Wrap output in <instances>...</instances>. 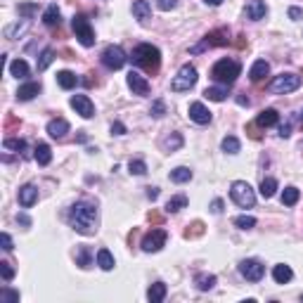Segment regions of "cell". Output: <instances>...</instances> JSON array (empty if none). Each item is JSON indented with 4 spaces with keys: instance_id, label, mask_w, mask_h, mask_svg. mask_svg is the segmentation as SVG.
<instances>
[{
    "instance_id": "54",
    "label": "cell",
    "mask_w": 303,
    "mask_h": 303,
    "mask_svg": "<svg viewBox=\"0 0 303 303\" xmlns=\"http://www.w3.org/2000/svg\"><path fill=\"white\" fill-rule=\"evenodd\" d=\"M206 5H211V7H218V5H223V0H204Z\"/></svg>"
},
{
    "instance_id": "2",
    "label": "cell",
    "mask_w": 303,
    "mask_h": 303,
    "mask_svg": "<svg viewBox=\"0 0 303 303\" xmlns=\"http://www.w3.org/2000/svg\"><path fill=\"white\" fill-rule=\"evenodd\" d=\"M133 64L140 69H145V71H149V74H154V71H159L161 67V52L159 48H154V45L149 43H140L135 50H133Z\"/></svg>"
},
{
    "instance_id": "33",
    "label": "cell",
    "mask_w": 303,
    "mask_h": 303,
    "mask_svg": "<svg viewBox=\"0 0 303 303\" xmlns=\"http://www.w3.org/2000/svg\"><path fill=\"white\" fill-rule=\"evenodd\" d=\"M185 206H187V197H185V194H175V197L168 199L166 211H168V213H178V211L185 209Z\"/></svg>"
},
{
    "instance_id": "23",
    "label": "cell",
    "mask_w": 303,
    "mask_h": 303,
    "mask_svg": "<svg viewBox=\"0 0 303 303\" xmlns=\"http://www.w3.org/2000/svg\"><path fill=\"white\" fill-rule=\"evenodd\" d=\"M166 285L164 282H154V285L147 289V298H149V303H161L164 298H166Z\"/></svg>"
},
{
    "instance_id": "28",
    "label": "cell",
    "mask_w": 303,
    "mask_h": 303,
    "mask_svg": "<svg viewBox=\"0 0 303 303\" xmlns=\"http://www.w3.org/2000/svg\"><path fill=\"white\" fill-rule=\"evenodd\" d=\"M62 14H59V7L52 3V5H48V10L43 12V24H48V26H55V24H59L62 22Z\"/></svg>"
},
{
    "instance_id": "51",
    "label": "cell",
    "mask_w": 303,
    "mask_h": 303,
    "mask_svg": "<svg viewBox=\"0 0 303 303\" xmlns=\"http://www.w3.org/2000/svg\"><path fill=\"white\" fill-rule=\"evenodd\" d=\"M291 135V126L289 124H282L279 126V137H289Z\"/></svg>"
},
{
    "instance_id": "14",
    "label": "cell",
    "mask_w": 303,
    "mask_h": 303,
    "mask_svg": "<svg viewBox=\"0 0 303 303\" xmlns=\"http://www.w3.org/2000/svg\"><path fill=\"white\" fill-rule=\"evenodd\" d=\"M190 118L199 126H206V124H211V112L201 105V102H192L190 105Z\"/></svg>"
},
{
    "instance_id": "42",
    "label": "cell",
    "mask_w": 303,
    "mask_h": 303,
    "mask_svg": "<svg viewBox=\"0 0 303 303\" xmlns=\"http://www.w3.org/2000/svg\"><path fill=\"white\" fill-rule=\"evenodd\" d=\"M235 225L239 230H251L256 225V218L254 216H237L235 218Z\"/></svg>"
},
{
    "instance_id": "13",
    "label": "cell",
    "mask_w": 303,
    "mask_h": 303,
    "mask_svg": "<svg viewBox=\"0 0 303 303\" xmlns=\"http://www.w3.org/2000/svg\"><path fill=\"white\" fill-rule=\"evenodd\" d=\"M126 80H128V88L135 95H147L149 93V80L145 78V76H140L137 71H130Z\"/></svg>"
},
{
    "instance_id": "40",
    "label": "cell",
    "mask_w": 303,
    "mask_h": 303,
    "mask_svg": "<svg viewBox=\"0 0 303 303\" xmlns=\"http://www.w3.org/2000/svg\"><path fill=\"white\" fill-rule=\"evenodd\" d=\"M0 301L3 303H19V291L3 287V289H0Z\"/></svg>"
},
{
    "instance_id": "32",
    "label": "cell",
    "mask_w": 303,
    "mask_h": 303,
    "mask_svg": "<svg viewBox=\"0 0 303 303\" xmlns=\"http://www.w3.org/2000/svg\"><path fill=\"white\" fill-rule=\"evenodd\" d=\"M10 74H12L14 78H26V76H29V64H26L24 59H14V62L10 64Z\"/></svg>"
},
{
    "instance_id": "26",
    "label": "cell",
    "mask_w": 303,
    "mask_h": 303,
    "mask_svg": "<svg viewBox=\"0 0 303 303\" xmlns=\"http://www.w3.org/2000/svg\"><path fill=\"white\" fill-rule=\"evenodd\" d=\"M194 285H197L199 291H209L216 287V275H206V272H199L194 277Z\"/></svg>"
},
{
    "instance_id": "8",
    "label": "cell",
    "mask_w": 303,
    "mask_h": 303,
    "mask_svg": "<svg viewBox=\"0 0 303 303\" xmlns=\"http://www.w3.org/2000/svg\"><path fill=\"white\" fill-rule=\"evenodd\" d=\"M230 43V33L228 29H218V31H211L204 36V41L199 45H194V48L190 50L192 55H199V52H204L206 48H218V45H228Z\"/></svg>"
},
{
    "instance_id": "19",
    "label": "cell",
    "mask_w": 303,
    "mask_h": 303,
    "mask_svg": "<svg viewBox=\"0 0 303 303\" xmlns=\"http://www.w3.org/2000/svg\"><path fill=\"white\" fill-rule=\"evenodd\" d=\"M268 74H270V64H268L266 59H256L251 71H249V78L254 80V83H258V80H263Z\"/></svg>"
},
{
    "instance_id": "20",
    "label": "cell",
    "mask_w": 303,
    "mask_h": 303,
    "mask_svg": "<svg viewBox=\"0 0 303 303\" xmlns=\"http://www.w3.org/2000/svg\"><path fill=\"white\" fill-rule=\"evenodd\" d=\"M277 121H279V114L275 112V109H263V112L258 114V118H256V126L270 128V126H277Z\"/></svg>"
},
{
    "instance_id": "36",
    "label": "cell",
    "mask_w": 303,
    "mask_h": 303,
    "mask_svg": "<svg viewBox=\"0 0 303 303\" xmlns=\"http://www.w3.org/2000/svg\"><path fill=\"white\" fill-rule=\"evenodd\" d=\"M301 199V192L296 190V187H287L285 192H282V204L285 206H294Z\"/></svg>"
},
{
    "instance_id": "35",
    "label": "cell",
    "mask_w": 303,
    "mask_h": 303,
    "mask_svg": "<svg viewBox=\"0 0 303 303\" xmlns=\"http://www.w3.org/2000/svg\"><path fill=\"white\" fill-rule=\"evenodd\" d=\"M52 59H55V50H52V48H45L43 52H41V59H38L36 69H38V71H45V69L52 64Z\"/></svg>"
},
{
    "instance_id": "9",
    "label": "cell",
    "mask_w": 303,
    "mask_h": 303,
    "mask_svg": "<svg viewBox=\"0 0 303 303\" xmlns=\"http://www.w3.org/2000/svg\"><path fill=\"white\" fill-rule=\"evenodd\" d=\"M102 64H105L109 71H118V69L126 64V52H124V48H118V45H107L105 48V52H102Z\"/></svg>"
},
{
    "instance_id": "47",
    "label": "cell",
    "mask_w": 303,
    "mask_h": 303,
    "mask_svg": "<svg viewBox=\"0 0 303 303\" xmlns=\"http://www.w3.org/2000/svg\"><path fill=\"white\" fill-rule=\"evenodd\" d=\"M0 244H3V249H5V251H12V237L7 235V232H3V235H0Z\"/></svg>"
},
{
    "instance_id": "27",
    "label": "cell",
    "mask_w": 303,
    "mask_h": 303,
    "mask_svg": "<svg viewBox=\"0 0 303 303\" xmlns=\"http://www.w3.org/2000/svg\"><path fill=\"white\" fill-rule=\"evenodd\" d=\"M204 97H209L211 102H223L228 97V86H213L204 90Z\"/></svg>"
},
{
    "instance_id": "6",
    "label": "cell",
    "mask_w": 303,
    "mask_h": 303,
    "mask_svg": "<svg viewBox=\"0 0 303 303\" xmlns=\"http://www.w3.org/2000/svg\"><path fill=\"white\" fill-rule=\"evenodd\" d=\"M197 69L192 67V64H183L178 71V76H173V80H171V90H175V93H183V90H190V88H194V83H197Z\"/></svg>"
},
{
    "instance_id": "37",
    "label": "cell",
    "mask_w": 303,
    "mask_h": 303,
    "mask_svg": "<svg viewBox=\"0 0 303 303\" xmlns=\"http://www.w3.org/2000/svg\"><path fill=\"white\" fill-rule=\"evenodd\" d=\"M5 149H14L19 154H24L26 152V140H19V137H5Z\"/></svg>"
},
{
    "instance_id": "18",
    "label": "cell",
    "mask_w": 303,
    "mask_h": 303,
    "mask_svg": "<svg viewBox=\"0 0 303 303\" xmlns=\"http://www.w3.org/2000/svg\"><path fill=\"white\" fill-rule=\"evenodd\" d=\"M48 133H50V137H57V140H62V137L69 133L67 118H52V121L48 124Z\"/></svg>"
},
{
    "instance_id": "45",
    "label": "cell",
    "mask_w": 303,
    "mask_h": 303,
    "mask_svg": "<svg viewBox=\"0 0 303 303\" xmlns=\"http://www.w3.org/2000/svg\"><path fill=\"white\" fill-rule=\"evenodd\" d=\"M0 272H3V279H5V282H10V279L14 277V270H12V266H10L7 260H3V263H0Z\"/></svg>"
},
{
    "instance_id": "39",
    "label": "cell",
    "mask_w": 303,
    "mask_h": 303,
    "mask_svg": "<svg viewBox=\"0 0 303 303\" xmlns=\"http://www.w3.org/2000/svg\"><path fill=\"white\" fill-rule=\"evenodd\" d=\"M128 168H130V173L133 175H145L147 173V164H145L143 159H130Z\"/></svg>"
},
{
    "instance_id": "12",
    "label": "cell",
    "mask_w": 303,
    "mask_h": 303,
    "mask_svg": "<svg viewBox=\"0 0 303 303\" xmlns=\"http://www.w3.org/2000/svg\"><path fill=\"white\" fill-rule=\"evenodd\" d=\"M71 107H74L76 114H80L83 118H93L95 116V105L90 102L88 95H74V97H71Z\"/></svg>"
},
{
    "instance_id": "15",
    "label": "cell",
    "mask_w": 303,
    "mask_h": 303,
    "mask_svg": "<svg viewBox=\"0 0 303 303\" xmlns=\"http://www.w3.org/2000/svg\"><path fill=\"white\" fill-rule=\"evenodd\" d=\"M36 201H38V187L36 185L19 187V204L24 206V209H31Z\"/></svg>"
},
{
    "instance_id": "25",
    "label": "cell",
    "mask_w": 303,
    "mask_h": 303,
    "mask_svg": "<svg viewBox=\"0 0 303 303\" xmlns=\"http://www.w3.org/2000/svg\"><path fill=\"white\" fill-rule=\"evenodd\" d=\"M57 83H59V88H64V90H71V88L78 86V76L71 74V71H59V74H57Z\"/></svg>"
},
{
    "instance_id": "1",
    "label": "cell",
    "mask_w": 303,
    "mask_h": 303,
    "mask_svg": "<svg viewBox=\"0 0 303 303\" xmlns=\"http://www.w3.org/2000/svg\"><path fill=\"white\" fill-rule=\"evenodd\" d=\"M69 225L78 232V235H95L97 232V206L93 201H76L69 209Z\"/></svg>"
},
{
    "instance_id": "3",
    "label": "cell",
    "mask_w": 303,
    "mask_h": 303,
    "mask_svg": "<svg viewBox=\"0 0 303 303\" xmlns=\"http://www.w3.org/2000/svg\"><path fill=\"white\" fill-rule=\"evenodd\" d=\"M239 71L241 67L235 59H218L213 64V69H211V78L216 83H220V86H232L237 80V76H239Z\"/></svg>"
},
{
    "instance_id": "31",
    "label": "cell",
    "mask_w": 303,
    "mask_h": 303,
    "mask_svg": "<svg viewBox=\"0 0 303 303\" xmlns=\"http://www.w3.org/2000/svg\"><path fill=\"white\" fill-rule=\"evenodd\" d=\"M171 180H173V183H190L192 180V171L187 166H178V168H173V171H171Z\"/></svg>"
},
{
    "instance_id": "22",
    "label": "cell",
    "mask_w": 303,
    "mask_h": 303,
    "mask_svg": "<svg viewBox=\"0 0 303 303\" xmlns=\"http://www.w3.org/2000/svg\"><path fill=\"white\" fill-rule=\"evenodd\" d=\"M33 159L38 161V166H48L50 161H52V152L45 143H38L36 149H33Z\"/></svg>"
},
{
    "instance_id": "24",
    "label": "cell",
    "mask_w": 303,
    "mask_h": 303,
    "mask_svg": "<svg viewBox=\"0 0 303 303\" xmlns=\"http://www.w3.org/2000/svg\"><path fill=\"white\" fill-rule=\"evenodd\" d=\"M149 14H152V5H149L147 0H135L133 3V17L135 19L145 22V19H149Z\"/></svg>"
},
{
    "instance_id": "7",
    "label": "cell",
    "mask_w": 303,
    "mask_h": 303,
    "mask_svg": "<svg viewBox=\"0 0 303 303\" xmlns=\"http://www.w3.org/2000/svg\"><path fill=\"white\" fill-rule=\"evenodd\" d=\"M301 86V76L296 74H279L270 80L268 90L270 93H277V95H285V93H294L296 88Z\"/></svg>"
},
{
    "instance_id": "11",
    "label": "cell",
    "mask_w": 303,
    "mask_h": 303,
    "mask_svg": "<svg viewBox=\"0 0 303 303\" xmlns=\"http://www.w3.org/2000/svg\"><path fill=\"white\" fill-rule=\"evenodd\" d=\"M166 239H168L166 230H152V232H147V235L143 237V251L156 254V251H161V247L166 244Z\"/></svg>"
},
{
    "instance_id": "49",
    "label": "cell",
    "mask_w": 303,
    "mask_h": 303,
    "mask_svg": "<svg viewBox=\"0 0 303 303\" xmlns=\"http://www.w3.org/2000/svg\"><path fill=\"white\" fill-rule=\"evenodd\" d=\"M211 213H223V201H220V199H213V204H211Z\"/></svg>"
},
{
    "instance_id": "4",
    "label": "cell",
    "mask_w": 303,
    "mask_h": 303,
    "mask_svg": "<svg viewBox=\"0 0 303 303\" xmlns=\"http://www.w3.org/2000/svg\"><path fill=\"white\" fill-rule=\"evenodd\" d=\"M230 197H232V201H235L239 209H254V204H256L254 187L249 185V183H244V180H235V183H232Z\"/></svg>"
},
{
    "instance_id": "53",
    "label": "cell",
    "mask_w": 303,
    "mask_h": 303,
    "mask_svg": "<svg viewBox=\"0 0 303 303\" xmlns=\"http://www.w3.org/2000/svg\"><path fill=\"white\" fill-rule=\"evenodd\" d=\"M17 220L22 225H31V220H29V216H24V213H22V216H17Z\"/></svg>"
},
{
    "instance_id": "21",
    "label": "cell",
    "mask_w": 303,
    "mask_h": 303,
    "mask_svg": "<svg viewBox=\"0 0 303 303\" xmlns=\"http://www.w3.org/2000/svg\"><path fill=\"white\" fill-rule=\"evenodd\" d=\"M291 277H294V272H291V268L285 266V263H279V266L272 268V279H275L277 285H287V282H291Z\"/></svg>"
},
{
    "instance_id": "38",
    "label": "cell",
    "mask_w": 303,
    "mask_h": 303,
    "mask_svg": "<svg viewBox=\"0 0 303 303\" xmlns=\"http://www.w3.org/2000/svg\"><path fill=\"white\" fill-rule=\"evenodd\" d=\"M239 147H241V145H239V140H237L235 135H228L223 140V152H225V154H237Z\"/></svg>"
},
{
    "instance_id": "34",
    "label": "cell",
    "mask_w": 303,
    "mask_h": 303,
    "mask_svg": "<svg viewBox=\"0 0 303 303\" xmlns=\"http://www.w3.org/2000/svg\"><path fill=\"white\" fill-rule=\"evenodd\" d=\"M76 263H78L80 268H90V263H93L90 249H88V247H78V249H76Z\"/></svg>"
},
{
    "instance_id": "30",
    "label": "cell",
    "mask_w": 303,
    "mask_h": 303,
    "mask_svg": "<svg viewBox=\"0 0 303 303\" xmlns=\"http://www.w3.org/2000/svg\"><path fill=\"white\" fill-rule=\"evenodd\" d=\"M260 197L263 199H270L275 192H277V180L275 178H263V183H260Z\"/></svg>"
},
{
    "instance_id": "10",
    "label": "cell",
    "mask_w": 303,
    "mask_h": 303,
    "mask_svg": "<svg viewBox=\"0 0 303 303\" xmlns=\"http://www.w3.org/2000/svg\"><path fill=\"white\" fill-rule=\"evenodd\" d=\"M239 272L241 277L249 279V282H260L263 275H266V266L260 260H254V258H247L239 263Z\"/></svg>"
},
{
    "instance_id": "55",
    "label": "cell",
    "mask_w": 303,
    "mask_h": 303,
    "mask_svg": "<svg viewBox=\"0 0 303 303\" xmlns=\"http://www.w3.org/2000/svg\"><path fill=\"white\" fill-rule=\"evenodd\" d=\"M298 118H301V124H303V112H301V116H298Z\"/></svg>"
},
{
    "instance_id": "46",
    "label": "cell",
    "mask_w": 303,
    "mask_h": 303,
    "mask_svg": "<svg viewBox=\"0 0 303 303\" xmlns=\"http://www.w3.org/2000/svg\"><path fill=\"white\" fill-rule=\"evenodd\" d=\"M156 7H159V10H164V12H168V10H175V7H178V0H159V3H156Z\"/></svg>"
},
{
    "instance_id": "41",
    "label": "cell",
    "mask_w": 303,
    "mask_h": 303,
    "mask_svg": "<svg viewBox=\"0 0 303 303\" xmlns=\"http://www.w3.org/2000/svg\"><path fill=\"white\" fill-rule=\"evenodd\" d=\"M164 145H166L168 152H175V149L183 147V135H180V133H173L171 137H166V143H164Z\"/></svg>"
},
{
    "instance_id": "17",
    "label": "cell",
    "mask_w": 303,
    "mask_h": 303,
    "mask_svg": "<svg viewBox=\"0 0 303 303\" xmlns=\"http://www.w3.org/2000/svg\"><path fill=\"white\" fill-rule=\"evenodd\" d=\"M266 14H268L266 0H251L247 5V17L251 19V22H258V19H263Z\"/></svg>"
},
{
    "instance_id": "44",
    "label": "cell",
    "mask_w": 303,
    "mask_h": 303,
    "mask_svg": "<svg viewBox=\"0 0 303 303\" xmlns=\"http://www.w3.org/2000/svg\"><path fill=\"white\" fill-rule=\"evenodd\" d=\"M149 114L154 118H161L164 114H166V105H164V99H154L152 102V109H149Z\"/></svg>"
},
{
    "instance_id": "52",
    "label": "cell",
    "mask_w": 303,
    "mask_h": 303,
    "mask_svg": "<svg viewBox=\"0 0 303 303\" xmlns=\"http://www.w3.org/2000/svg\"><path fill=\"white\" fill-rule=\"evenodd\" d=\"M147 197L154 201V199L159 197V187H147Z\"/></svg>"
},
{
    "instance_id": "29",
    "label": "cell",
    "mask_w": 303,
    "mask_h": 303,
    "mask_svg": "<svg viewBox=\"0 0 303 303\" xmlns=\"http://www.w3.org/2000/svg\"><path fill=\"white\" fill-rule=\"evenodd\" d=\"M97 266L102 270H114V256L109 254V249H99L97 251Z\"/></svg>"
},
{
    "instance_id": "56",
    "label": "cell",
    "mask_w": 303,
    "mask_h": 303,
    "mask_svg": "<svg viewBox=\"0 0 303 303\" xmlns=\"http://www.w3.org/2000/svg\"><path fill=\"white\" fill-rule=\"evenodd\" d=\"M301 301H303V294H301Z\"/></svg>"
},
{
    "instance_id": "16",
    "label": "cell",
    "mask_w": 303,
    "mask_h": 303,
    "mask_svg": "<svg viewBox=\"0 0 303 303\" xmlns=\"http://www.w3.org/2000/svg\"><path fill=\"white\" fill-rule=\"evenodd\" d=\"M43 90V86L38 83V80H29V83H24V86H19L17 90V99H22V102H26V99H33L38 93Z\"/></svg>"
},
{
    "instance_id": "43",
    "label": "cell",
    "mask_w": 303,
    "mask_h": 303,
    "mask_svg": "<svg viewBox=\"0 0 303 303\" xmlns=\"http://www.w3.org/2000/svg\"><path fill=\"white\" fill-rule=\"evenodd\" d=\"M36 12H38L36 3H22V5H19V14H22L24 19H31Z\"/></svg>"
},
{
    "instance_id": "48",
    "label": "cell",
    "mask_w": 303,
    "mask_h": 303,
    "mask_svg": "<svg viewBox=\"0 0 303 303\" xmlns=\"http://www.w3.org/2000/svg\"><path fill=\"white\" fill-rule=\"evenodd\" d=\"M112 133H114V135H126V126L121 124V121H114V124H112Z\"/></svg>"
},
{
    "instance_id": "50",
    "label": "cell",
    "mask_w": 303,
    "mask_h": 303,
    "mask_svg": "<svg viewBox=\"0 0 303 303\" xmlns=\"http://www.w3.org/2000/svg\"><path fill=\"white\" fill-rule=\"evenodd\" d=\"M289 17L291 19H301L303 17V10H301V7H289Z\"/></svg>"
},
{
    "instance_id": "5",
    "label": "cell",
    "mask_w": 303,
    "mask_h": 303,
    "mask_svg": "<svg viewBox=\"0 0 303 303\" xmlns=\"http://www.w3.org/2000/svg\"><path fill=\"white\" fill-rule=\"evenodd\" d=\"M71 26H74V33L80 41V45H83V48H93L95 45V31H93V26H90V19H88L86 14H76Z\"/></svg>"
}]
</instances>
